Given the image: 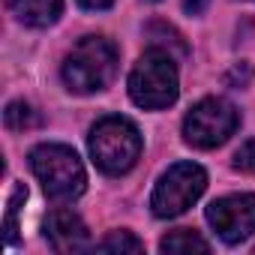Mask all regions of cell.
Segmentation results:
<instances>
[{"instance_id":"obj_16","label":"cell","mask_w":255,"mask_h":255,"mask_svg":"<svg viewBox=\"0 0 255 255\" xmlns=\"http://www.w3.org/2000/svg\"><path fill=\"white\" fill-rule=\"evenodd\" d=\"M252 81V66L249 63H237L228 75H225V84H231V87H246Z\"/></svg>"},{"instance_id":"obj_9","label":"cell","mask_w":255,"mask_h":255,"mask_svg":"<svg viewBox=\"0 0 255 255\" xmlns=\"http://www.w3.org/2000/svg\"><path fill=\"white\" fill-rule=\"evenodd\" d=\"M12 15L27 27H48L60 18L63 0H6Z\"/></svg>"},{"instance_id":"obj_4","label":"cell","mask_w":255,"mask_h":255,"mask_svg":"<svg viewBox=\"0 0 255 255\" xmlns=\"http://www.w3.org/2000/svg\"><path fill=\"white\" fill-rule=\"evenodd\" d=\"M129 96L141 108H168L177 99L174 57L162 48L144 51L129 75Z\"/></svg>"},{"instance_id":"obj_15","label":"cell","mask_w":255,"mask_h":255,"mask_svg":"<svg viewBox=\"0 0 255 255\" xmlns=\"http://www.w3.org/2000/svg\"><path fill=\"white\" fill-rule=\"evenodd\" d=\"M234 168H237V171H246V174H255V138L246 141V144L234 153Z\"/></svg>"},{"instance_id":"obj_10","label":"cell","mask_w":255,"mask_h":255,"mask_svg":"<svg viewBox=\"0 0 255 255\" xmlns=\"http://www.w3.org/2000/svg\"><path fill=\"white\" fill-rule=\"evenodd\" d=\"M147 36L153 39V48H162V51H168L171 57H186V42H183V36H180L168 21H153V24H147Z\"/></svg>"},{"instance_id":"obj_8","label":"cell","mask_w":255,"mask_h":255,"mask_svg":"<svg viewBox=\"0 0 255 255\" xmlns=\"http://www.w3.org/2000/svg\"><path fill=\"white\" fill-rule=\"evenodd\" d=\"M45 237L57 252H81L87 246V225L72 210H54L45 219Z\"/></svg>"},{"instance_id":"obj_6","label":"cell","mask_w":255,"mask_h":255,"mask_svg":"<svg viewBox=\"0 0 255 255\" xmlns=\"http://www.w3.org/2000/svg\"><path fill=\"white\" fill-rule=\"evenodd\" d=\"M240 123V114L234 111L231 102L225 99H201L183 120V138L192 144V147H201V150H210V147H219L225 144L234 129Z\"/></svg>"},{"instance_id":"obj_18","label":"cell","mask_w":255,"mask_h":255,"mask_svg":"<svg viewBox=\"0 0 255 255\" xmlns=\"http://www.w3.org/2000/svg\"><path fill=\"white\" fill-rule=\"evenodd\" d=\"M78 3H81L84 9H108L114 0H78Z\"/></svg>"},{"instance_id":"obj_2","label":"cell","mask_w":255,"mask_h":255,"mask_svg":"<svg viewBox=\"0 0 255 255\" xmlns=\"http://www.w3.org/2000/svg\"><path fill=\"white\" fill-rule=\"evenodd\" d=\"M117 72V48L102 36H84L63 60V81L75 93H96L108 87Z\"/></svg>"},{"instance_id":"obj_14","label":"cell","mask_w":255,"mask_h":255,"mask_svg":"<svg viewBox=\"0 0 255 255\" xmlns=\"http://www.w3.org/2000/svg\"><path fill=\"white\" fill-rule=\"evenodd\" d=\"M24 198H27V189L21 183H15V189L9 195V204H6V243H15V231H18L15 219H18V210H21Z\"/></svg>"},{"instance_id":"obj_1","label":"cell","mask_w":255,"mask_h":255,"mask_svg":"<svg viewBox=\"0 0 255 255\" xmlns=\"http://www.w3.org/2000/svg\"><path fill=\"white\" fill-rule=\"evenodd\" d=\"M90 156L99 171L117 177L126 174L141 156V132L132 120L120 114L102 117L90 129Z\"/></svg>"},{"instance_id":"obj_17","label":"cell","mask_w":255,"mask_h":255,"mask_svg":"<svg viewBox=\"0 0 255 255\" xmlns=\"http://www.w3.org/2000/svg\"><path fill=\"white\" fill-rule=\"evenodd\" d=\"M207 3H210V0H183V9H186L189 15H201V12L207 9Z\"/></svg>"},{"instance_id":"obj_3","label":"cell","mask_w":255,"mask_h":255,"mask_svg":"<svg viewBox=\"0 0 255 255\" xmlns=\"http://www.w3.org/2000/svg\"><path fill=\"white\" fill-rule=\"evenodd\" d=\"M30 168L39 177L45 195L54 201H72L87 186L84 165L78 153L66 144H39L30 153Z\"/></svg>"},{"instance_id":"obj_19","label":"cell","mask_w":255,"mask_h":255,"mask_svg":"<svg viewBox=\"0 0 255 255\" xmlns=\"http://www.w3.org/2000/svg\"><path fill=\"white\" fill-rule=\"evenodd\" d=\"M150 3H156V0H150Z\"/></svg>"},{"instance_id":"obj_7","label":"cell","mask_w":255,"mask_h":255,"mask_svg":"<svg viewBox=\"0 0 255 255\" xmlns=\"http://www.w3.org/2000/svg\"><path fill=\"white\" fill-rule=\"evenodd\" d=\"M207 222L225 243H240L255 234V195H225L207 207Z\"/></svg>"},{"instance_id":"obj_11","label":"cell","mask_w":255,"mask_h":255,"mask_svg":"<svg viewBox=\"0 0 255 255\" xmlns=\"http://www.w3.org/2000/svg\"><path fill=\"white\" fill-rule=\"evenodd\" d=\"M159 249H162V252H210V243H207L204 237H198L195 231L180 228V231L165 234L162 243H159Z\"/></svg>"},{"instance_id":"obj_12","label":"cell","mask_w":255,"mask_h":255,"mask_svg":"<svg viewBox=\"0 0 255 255\" xmlns=\"http://www.w3.org/2000/svg\"><path fill=\"white\" fill-rule=\"evenodd\" d=\"M3 120H6V126H9L12 132H24V129H33V126H39V114H36L27 102H9Z\"/></svg>"},{"instance_id":"obj_5","label":"cell","mask_w":255,"mask_h":255,"mask_svg":"<svg viewBox=\"0 0 255 255\" xmlns=\"http://www.w3.org/2000/svg\"><path fill=\"white\" fill-rule=\"evenodd\" d=\"M204 186H207V174L201 165L177 162L159 177V183L150 195V207L159 219H174V216L186 213L201 198Z\"/></svg>"},{"instance_id":"obj_13","label":"cell","mask_w":255,"mask_h":255,"mask_svg":"<svg viewBox=\"0 0 255 255\" xmlns=\"http://www.w3.org/2000/svg\"><path fill=\"white\" fill-rule=\"evenodd\" d=\"M99 252H141L144 243L132 231H111L102 243H96Z\"/></svg>"}]
</instances>
